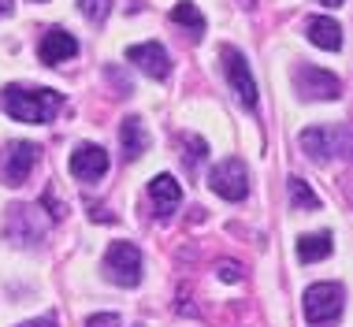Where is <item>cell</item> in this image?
<instances>
[{
  "label": "cell",
  "mask_w": 353,
  "mask_h": 327,
  "mask_svg": "<svg viewBox=\"0 0 353 327\" xmlns=\"http://www.w3.org/2000/svg\"><path fill=\"white\" fill-rule=\"evenodd\" d=\"M0 108L19 123H52L63 108V97L45 86H4L0 90Z\"/></svg>",
  "instance_id": "obj_1"
},
{
  "label": "cell",
  "mask_w": 353,
  "mask_h": 327,
  "mask_svg": "<svg viewBox=\"0 0 353 327\" xmlns=\"http://www.w3.org/2000/svg\"><path fill=\"white\" fill-rule=\"evenodd\" d=\"M346 309V290L342 283H312L305 290V320L312 327H335Z\"/></svg>",
  "instance_id": "obj_2"
},
{
  "label": "cell",
  "mask_w": 353,
  "mask_h": 327,
  "mask_svg": "<svg viewBox=\"0 0 353 327\" xmlns=\"http://www.w3.org/2000/svg\"><path fill=\"white\" fill-rule=\"evenodd\" d=\"M104 275L119 286H138L141 283V249L134 242H112L104 253Z\"/></svg>",
  "instance_id": "obj_3"
},
{
  "label": "cell",
  "mask_w": 353,
  "mask_h": 327,
  "mask_svg": "<svg viewBox=\"0 0 353 327\" xmlns=\"http://www.w3.org/2000/svg\"><path fill=\"white\" fill-rule=\"evenodd\" d=\"M350 146V130L346 127H309L301 130V149L309 160H331L339 157V152H346Z\"/></svg>",
  "instance_id": "obj_4"
},
{
  "label": "cell",
  "mask_w": 353,
  "mask_h": 327,
  "mask_svg": "<svg viewBox=\"0 0 353 327\" xmlns=\"http://www.w3.org/2000/svg\"><path fill=\"white\" fill-rule=\"evenodd\" d=\"M208 186H212L223 201H245V194H250V171H245V164L238 157H227L223 164L212 168Z\"/></svg>",
  "instance_id": "obj_5"
},
{
  "label": "cell",
  "mask_w": 353,
  "mask_h": 327,
  "mask_svg": "<svg viewBox=\"0 0 353 327\" xmlns=\"http://www.w3.org/2000/svg\"><path fill=\"white\" fill-rule=\"evenodd\" d=\"M34 164H37V146H30V141L4 146V152H0V182L4 186H23L26 175L34 171Z\"/></svg>",
  "instance_id": "obj_6"
},
{
  "label": "cell",
  "mask_w": 353,
  "mask_h": 327,
  "mask_svg": "<svg viewBox=\"0 0 353 327\" xmlns=\"http://www.w3.org/2000/svg\"><path fill=\"white\" fill-rule=\"evenodd\" d=\"M223 71H227V82H231V90L238 93V101L245 104V108H256V82H253V71L250 63H245V56L231 49V45H223Z\"/></svg>",
  "instance_id": "obj_7"
},
{
  "label": "cell",
  "mask_w": 353,
  "mask_h": 327,
  "mask_svg": "<svg viewBox=\"0 0 353 327\" xmlns=\"http://www.w3.org/2000/svg\"><path fill=\"white\" fill-rule=\"evenodd\" d=\"M298 93L309 101H339L342 97V82L331 71H320L312 63L298 67Z\"/></svg>",
  "instance_id": "obj_8"
},
{
  "label": "cell",
  "mask_w": 353,
  "mask_h": 327,
  "mask_svg": "<svg viewBox=\"0 0 353 327\" xmlns=\"http://www.w3.org/2000/svg\"><path fill=\"white\" fill-rule=\"evenodd\" d=\"M127 60L145 71L149 79H168L171 75V60H168V49L160 41H145V45H130L127 49Z\"/></svg>",
  "instance_id": "obj_9"
},
{
  "label": "cell",
  "mask_w": 353,
  "mask_h": 327,
  "mask_svg": "<svg viewBox=\"0 0 353 327\" xmlns=\"http://www.w3.org/2000/svg\"><path fill=\"white\" fill-rule=\"evenodd\" d=\"M108 171V152L101 146H79L71 152V175L79 182H97Z\"/></svg>",
  "instance_id": "obj_10"
},
{
  "label": "cell",
  "mask_w": 353,
  "mask_h": 327,
  "mask_svg": "<svg viewBox=\"0 0 353 327\" xmlns=\"http://www.w3.org/2000/svg\"><path fill=\"white\" fill-rule=\"evenodd\" d=\"M37 56H41V63H63V60H74L79 56V41L68 34V30H49L41 37V45H37Z\"/></svg>",
  "instance_id": "obj_11"
},
{
  "label": "cell",
  "mask_w": 353,
  "mask_h": 327,
  "mask_svg": "<svg viewBox=\"0 0 353 327\" xmlns=\"http://www.w3.org/2000/svg\"><path fill=\"white\" fill-rule=\"evenodd\" d=\"M149 197H152V208H157L160 219H171L179 208V201H183V190H179V182L171 175H157L149 182Z\"/></svg>",
  "instance_id": "obj_12"
},
{
  "label": "cell",
  "mask_w": 353,
  "mask_h": 327,
  "mask_svg": "<svg viewBox=\"0 0 353 327\" xmlns=\"http://www.w3.org/2000/svg\"><path fill=\"white\" fill-rule=\"evenodd\" d=\"M309 41L316 45V49H323V52H339L342 49V26L335 23V19H323V15H316V19H309Z\"/></svg>",
  "instance_id": "obj_13"
},
{
  "label": "cell",
  "mask_w": 353,
  "mask_h": 327,
  "mask_svg": "<svg viewBox=\"0 0 353 327\" xmlns=\"http://www.w3.org/2000/svg\"><path fill=\"white\" fill-rule=\"evenodd\" d=\"M119 141H123V160H138L149 146V134H145V123L138 115H127L119 127Z\"/></svg>",
  "instance_id": "obj_14"
},
{
  "label": "cell",
  "mask_w": 353,
  "mask_h": 327,
  "mask_svg": "<svg viewBox=\"0 0 353 327\" xmlns=\"http://www.w3.org/2000/svg\"><path fill=\"white\" fill-rule=\"evenodd\" d=\"M171 23L186 26V30L194 34V37H201V34H205V15L197 12V4H190V0H183V4L171 8Z\"/></svg>",
  "instance_id": "obj_15"
},
{
  "label": "cell",
  "mask_w": 353,
  "mask_h": 327,
  "mask_svg": "<svg viewBox=\"0 0 353 327\" xmlns=\"http://www.w3.org/2000/svg\"><path fill=\"white\" fill-rule=\"evenodd\" d=\"M298 257H301L305 264L331 257V235H305L301 242H298Z\"/></svg>",
  "instance_id": "obj_16"
},
{
  "label": "cell",
  "mask_w": 353,
  "mask_h": 327,
  "mask_svg": "<svg viewBox=\"0 0 353 327\" xmlns=\"http://www.w3.org/2000/svg\"><path fill=\"white\" fill-rule=\"evenodd\" d=\"M286 190H290V201H294V208H301V212H316V208H320V197L309 190V182H305V179H298V175H294V179H290V186H286Z\"/></svg>",
  "instance_id": "obj_17"
},
{
  "label": "cell",
  "mask_w": 353,
  "mask_h": 327,
  "mask_svg": "<svg viewBox=\"0 0 353 327\" xmlns=\"http://www.w3.org/2000/svg\"><path fill=\"white\" fill-rule=\"evenodd\" d=\"M79 8H82V15L90 19V23H104L112 12V0H79Z\"/></svg>",
  "instance_id": "obj_18"
},
{
  "label": "cell",
  "mask_w": 353,
  "mask_h": 327,
  "mask_svg": "<svg viewBox=\"0 0 353 327\" xmlns=\"http://www.w3.org/2000/svg\"><path fill=\"white\" fill-rule=\"evenodd\" d=\"M219 279H223V283H238V279H242V264L219 261Z\"/></svg>",
  "instance_id": "obj_19"
},
{
  "label": "cell",
  "mask_w": 353,
  "mask_h": 327,
  "mask_svg": "<svg viewBox=\"0 0 353 327\" xmlns=\"http://www.w3.org/2000/svg\"><path fill=\"white\" fill-rule=\"evenodd\" d=\"M85 327H123V324H119V316H112V313H97V316L85 320Z\"/></svg>",
  "instance_id": "obj_20"
},
{
  "label": "cell",
  "mask_w": 353,
  "mask_h": 327,
  "mask_svg": "<svg viewBox=\"0 0 353 327\" xmlns=\"http://www.w3.org/2000/svg\"><path fill=\"white\" fill-rule=\"evenodd\" d=\"M19 327H56L52 316H41V320H26V324H19Z\"/></svg>",
  "instance_id": "obj_21"
},
{
  "label": "cell",
  "mask_w": 353,
  "mask_h": 327,
  "mask_svg": "<svg viewBox=\"0 0 353 327\" xmlns=\"http://www.w3.org/2000/svg\"><path fill=\"white\" fill-rule=\"evenodd\" d=\"M12 12V0H0V15H8Z\"/></svg>",
  "instance_id": "obj_22"
},
{
  "label": "cell",
  "mask_w": 353,
  "mask_h": 327,
  "mask_svg": "<svg viewBox=\"0 0 353 327\" xmlns=\"http://www.w3.org/2000/svg\"><path fill=\"white\" fill-rule=\"evenodd\" d=\"M323 4H327V8H342L346 0H323Z\"/></svg>",
  "instance_id": "obj_23"
},
{
  "label": "cell",
  "mask_w": 353,
  "mask_h": 327,
  "mask_svg": "<svg viewBox=\"0 0 353 327\" xmlns=\"http://www.w3.org/2000/svg\"><path fill=\"white\" fill-rule=\"evenodd\" d=\"M242 8H253V0H242Z\"/></svg>",
  "instance_id": "obj_24"
},
{
  "label": "cell",
  "mask_w": 353,
  "mask_h": 327,
  "mask_svg": "<svg viewBox=\"0 0 353 327\" xmlns=\"http://www.w3.org/2000/svg\"><path fill=\"white\" fill-rule=\"evenodd\" d=\"M37 4H45V0H37Z\"/></svg>",
  "instance_id": "obj_25"
}]
</instances>
